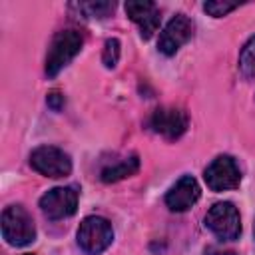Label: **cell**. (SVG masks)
<instances>
[{
    "label": "cell",
    "mask_w": 255,
    "mask_h": 255,
    "mask_svg": "<svg viewBox=\"0 0 255 255\" xmlns=\"http://www.w3.org/2000/svg\"><path fill=\"white\" fill-rule=\"evenodd\" d=\"M118 60H120V40L118 38H110V40H106L102 62H104L106 68H116Z\"/></svg>",
    "instance_id": "cell-15"
},
{
    "label": "cell",
    "mask_w": 255,
    "mask_h": 255,
    "mask_svg": "<svg viewBox=\"0 0 255 255\" xmlns=\"http://www.w3.org/2000/svg\"><path fill=\"white\" fill-rule=\"evenodd\" d=\"M137 169H139V157L137 155H129V157H124V159L104 167L100 177H102L104 183H114V181H120L124 177L133 175Z\"/></svg>",
    "instance_id": "cell-12"
},
{
    "label": "cell",
    "mask_w": 255,
    "mask_h": 255,
    "mask_svg": "<svg viewBox=\"0 0 255 255\" xmlns=\"http://www.w3.org/2000/svg\"><path fill=\"white\" fill-rule=\"evenodd\" d=\"M205 227L223 241H235L241 233L239 211L229 201L215 203L205 215Z\"/></svg>",
    "instance_id": "cell-4"
},
{
    "label": "cell",
    "mask_w": 255,
    "mask_h": 255,
    "mask_svg": "<svg viewBox=\"0 0 255 255\" xmlns=\"http://www.w3.org/2000/svg\"><path fill=\"white\" fill-rule=\"evenodd\" d=\"M203 179L211 191H227L235 189L241 183V171L239 165L231 155H217L203 173Z\"/></svg>",
    "instance_id": "cell-6"
},
{
    "label": "cell",
    "mask_w": 255,
    "mask_h": 255,
    "mask_svg": "<svg viewBox=\"0 0 255 255\" xmlns=\"http://www.w3.org/2000/svg\"><path fill=\"white\" fill-rule=\"evenodd\" d=\"M253 233H255V225H253Z\"/></svg>",
    "instance_id": "cell-18"
},
{
    "label": "cell",
    "mask_w": 255,
    "mask_h": 255,
    "mask_svg": "<svg viewBox=\"0 0 255 255\" xmlns=\"http://www.w3.org/2000/svg\"><path fill=\"white\" fill-rule=\"evenodd\" d=\"M187 114L179 108H157L149 118V128L165 139H177L187 129Z\"/></svg>",
    "instance_id": "cell-8"
},
{
    "label": "cell",
    "mask_w": 255,
    "mask_h": 255,
    "mask_svg": "<svg viewBox=\"0 0 255 255\" xmlns=\"http://www.w3.org/2000/svg\"><path fill=\"white\" fill-rule=\"evenodd\" d=\"M24 255H32V253H24Z\"/></svg>",
    "instance_id": "cell-19"
},
{
    "label": "cell",
    "mask_w": 255,
    "mask_h": 255,
    "mask_svg": "<svg viewBox=\"0 0 255 255\" xmlns=\"http://www.w3.org/2000/svg\"><path fill=\"white\" fill-rule=\"evenodd\" d=\"M126 14L129 16L131 22L139 26V36L143 40H149L157 26H159V10L153 2L149 0H137V2H126Z\"/></svg>",
    "instance_id": "cell-11"
},
{
    "label": "cell",
    "mask_w": 255,
    "mask_h": 255,
    "mask_svg": "<svg viewBox=\"0 0 255 255\" xmlns=\"http://www.w3.org/2000/svg\"><path fill=\"white\" fill-rule=\"evenodd\" d=\"M191 36H193V22L185 14H177L167 22L163 32L159 34L157 48L161 54L173 56Z\"/></svg>",
    "instance_id": "cell-9"
},
{
    "label": "cell",
    "mask_w": 255,
    "mask_h": 255,
    "mask_svg": "<svg viewBox=\"0 0 255 255\" xmlns=\"http://www.w3.org/2000/svg\"><path fill=\"white\" fill-rule=\"evenodd\" d=\"M2 237L14 247L30 245L36 239L34 219L22 205H8L2 211Z\"/></svg>",
    "instance_id": "cell-2"
},
{
    "label": "cell",
    "mask_w": 255,
    "mask_h": 255,
    "mask_svg": "<svg viewBox=\"0 0 255 255\" xmlns=\"http://www.w3.org/2000/svg\"><path fill=\"white\" fill-rule=\"evenodd\" d=\"M199 195H201L199 183L191 175H183L165 193V205L171 211L181 213V211H187L191 205H195L197 199H199Z\"/></svg>",
    "instance_id": "cell-10"
},
{
    "label": "cell",
    "mask_w": 255,
    "mask_h": 255,
    "mask_svg": "<svg viewBox=\"0 0 255 255\" xmlns=\"http://www.w3.org/2000/svg\"><path fill=\"white\" fill-rule=\"evenodd\" d=\"M84 38L78 30H62L54 36L50 50H48V58H46V74L48 78L58 76L82 50Z\"/></svg>",
    "instance_id": "cell-1"
},
{
    "label": "cell",
    "mask_w": 255,
    "mask_h": 255,
    "mask_svg": "<svg viewBox=\"0 0 255 255\" xmlns=\"http://www.w3.org/2000/svg\"><path fill=\"white\" fill-rule=\"evenodd\" d=\"M76 207H78V191L72 185L54 187L40 197V209L52 221L74 215Z\"/></svg>",
    "instance_id": "cell-7"
},
{
    "label": "cell",
    "mask_w": 255,
    "mask_h": 255,
    "mask_svg": "<svg viewBox=\"0 0 255 255\" xmlns=\"http://www.w3.org/2000/svg\"><path fill=\"white\" fill-rule=\"evenodd\" d=\"M114 241V229L100 215L86 217L78 227V245L86 255H100Z\"/></svg>",
    "instance_id": "cell-3"
},
{
    "label": "cell",
    "mask_w": 255,
    "mask_h": 255,
    "mask_svg": "<svg viewBox=\"0 0 255 255\" xmlns=\"http://www.w3.org/2000/svg\"><path fill=\"white\" fill-rule=\"evenodd\" d=\"M30 167L46 177H64L72 171V159L56 145H40L30 153Z\"/></svg>",
    "instance_id": "cell-5"
},
{
    "label": "cell",
    "mask_w": 255,
    "mask_h": 255,
    "mask_svg": "<svg viewBox=\"0 0 255 255\" xmlns=\"http://www.w3.org/2000/svg\"><path fill=\"white\" fill-rule=\"evenodd\" d=\"M46 102H48V106H50L54 112H60L62 106H64V96H62L60 92H50L48 98H46Z\"/></svg>",
    "instance_id": "cell-17"
},
{
    "label": "cell",
    "mask_w": 255,
    "mask_h": 255,
    "mask_svg": "<svg viewBox=\"0 0 255 255\" xmlns=\"http://www.w3.org/2000/svg\"><path fill=\"white\" fill-rule=\"evenodd\" d=\"M235 8H237L235 2H205V4H203V10H205L209 16H213V18H221V16H225L227 12L235 10Z\"/></svg>",
    "instance_id": "cell-16"
},
{
    "label": "cell",
    "mask_w": 255,
    "mask_h": 255,
    "mask_svg": "<svg viewBox=\"0 0 255 255\" xmlns=\"http://www.w3.org/2000/svg\"><path fill=\"white\" fill-rule=\"evenodd\" d=\"M239 72L247 80L255 74V36H251L239 52Z\"/></svg>",
    "instance_id": "cell-13"
},
{
    "label": "cell",
    "mask_w": 255,
    "mask_h": 255,
    "mask_svg": "<svg viewBox=\"0 0 255 255\" xmlns=\"http://www.w3.org/2000/svg\"><path fill=\"white\" fill-rule=\"evenodd\" d=\"M78 8L84 10L86 16L106 18V16L116 8V4H114V2H84V4H78Z\"/></svg>",
    "instance_id": "cell-14"
}]
</instances>
